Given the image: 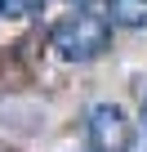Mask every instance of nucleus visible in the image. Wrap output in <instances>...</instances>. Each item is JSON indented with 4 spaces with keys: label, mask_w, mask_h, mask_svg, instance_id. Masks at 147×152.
<instances>
[{
    "label": "nucleus",
    "mask_w": 147,
    "mask_h": 152,
    "mask_svg": "<svg viewBox=\"0 0 147 152\" xmlns=\"http://www.w3.org/2000/svg\"><path fill=\"white\" fill-rule=\"evenodd\" d=\"M143 130H147V99H143Z\"/></svg>",
    "instance_id": "obj_5"
},
{
    "label": "nucleus",
    "mask_w": 147,
    "mask_h": 152,
    "mask_svg": "<svg viewBox=\"0 0 147 152\" xmlns=\"http://www.w3.org/2000/svg\"><path fill=\"white\" fill-rule=\"evenodd\" d=\"M71 5H85V0H71Z\"/></svg>",
    "instance_id": "obj_6"
},
{
    "label": "nucleus",
    "mask_w": 147,
    "mask_h": 152,
    "mask_svg": "<svg viewBox=\"0 0 147 152\" xmlns=\"http://www.w3.org/2000/svg\"><path fill=\"white\" fill-rule=\"evenodd\" d=\"M107 36H112V23L103 18V14H94V9H76V14H67L58 27H54V49L62 54V58H76V63H85V58H98L103 49H107Z\"/></svg>",
    "instance_id": "obj_1"
},
{
    "label": "nucleus",
    "mask_w": 147,
    "mask_h": 152,
    "mask_svg": "<svg viewBox=\"0 0 147 152\" xmlns=\"http://www.w3.org/2000/svg\"><path fill=\"white\" fill-rule=\"evenodd\" d=\"M40 5V0H0V14H9V18H22Z\"/></svg>",
    "instance_id": "obj_4"
},
{
    "label": "nucleus",
    "mask_w": 147,
    "mask_h": 152,
    "mask_svg": "<svg viewBox=\"0 0 147 152\" xmlns=\"http://www.w3.org/2000/svg\"><path fill=\"white\" fill-rule=\"evenodd\" d=\"M89 139H94L98 152H120V148L129 143V121H125V112H120L116 103L89 107Z\"/></svg>",
    "instance_id": "obj_2"
},
{
    "label": "nucleus",
    "mask_w": 147,
    "mask_h": 152,
    "mask_svg": "<svg viewBox=\"0 0 147 152\" xmlns=\"http://www.w3.org/2000/svg\"><path fill=\"white\" fill-rule=\"evenodd\" d=\"M112 18L120 27H143L147 23V0H112Z\"/></svg>",
    "instance_id": "obj_3"
}]
</instances>
